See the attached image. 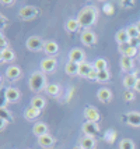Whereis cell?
Returning a JSON list of instances; mask_svg holds the SVG:
<instances>
[{
  "label": "cell",
  "instance_id": "obj_28",
  "mask_svg": "<svg viewBox=\"0 0 140 149\" xmlns=\"http://www.w3.org/2000/svg\"><path fill=\"white\" fill-rule=\"evenodd\" d=\"M45 92H46L49 96H59L60 86L58 84H48L46 88H45Z\"/></svg>",
  "mask_w": 140,
  "mask_h": 149
},
{
  "label": "cell",
  "instance_id": "obj_19",
  "mask_svg": "<svg viewBox=\"0 0 140 149\" xmlns=\"http://www.w3.org/2000/svg\"><path fill=\"white\" fill-rule=\"evenodd\" d=\"M119 64H120V68H122L125 72H127V74H130L132 70L134 68V61H133V58H130V57L122 56V57H120Z\"/></svg>",
  "mask_w": 140,
  "mask_h": 149
},
{
  "label": "cell",
  "instance_id": "obj_42",
  "mask_svg": "<svg viewBox=\"0 0 140 149\" xmlns=\"http://www.w3.org/2000/svg\"><path fill=\"white\" fill-rule=\"evenodd\" d=\"M134 25H136V28H137V31H139V33H140V21H137Z\"/></svg>",
  "mask_w": 140,
  "mask_h": 149
},
{
  "label": "cell",
  "instance_id": "obj_30",
  "mask_svg": "<svg viewBox=\"0 0 140 149\" xmlns=\"http://www.w3.org/2000/svg\"><path fill=\"white\" fill-rule=\"evenodd\" d=\"M0 120H4L7 123H11V121H13V116H11V113L6 109V106H1V107H0Z\"/></svg>",
  "mask_w": 140,
  "mask_h": 149
},
{
  "label": "cell",
  "instance_id": "obj_4",
  "mask_svg": "<svg viewBox=\"0 0 140 149\" xmlns=\"http://www.w3.org/2000/svg\"><path fill=\"white\" fill-rule=\"evenodd\" d=\"M44 40L41 39V36H30L25 40V47L31 52H39L44 50Z\"/></svg>",
  "mask_w": 140,
  "mask_h": 149
},
{
  "label": "cell",
  "instance_id": "obj_34",
  "mask_svg": "<svg viewBox=\"0 0 140 149\" xmlns=\"http://www.w3.org/2000/svg\"><path fill=\"white\" fill-rule=\"evenodd\" d=\"M104 138H105V141H107V142L112 143L113 141H115V138H116V131L108 130L107 132H105V135H104Z\"/></svg>",
  "mask_w": 140,
  "mask_h": 149
},
{
  "label": "cell",
  "instance_id": "obj_8",
  "mask_svg": "<svg viewBox=\"0 0 140 149\" xmlns=\"http://www.w3.org/2000/svg\"><path fill=\"white\" fill-rule=\"evenodd\" d=\"M21 74H23L21 68L18 67V65H15V64H10L6 68V72H4L6 78L7 79H10V81H15V79H18V78L21 77Z\"/></svg>",
  "mask_w": 140,
  "mask_h": 149
},
{
  "label": "cell",
  "instance_id": "obj_22",
  "mask_svg": "<svg viewBox=\"0 0 140 149\" xmlns=\"http://www.w3.org/2000/svg\"><path fill=\"white\" fill-rule=\"evenodd\" d=\"M30 106H32L35 109H38V110H42V109H45V106H46V100H45V97H42L41 95H35V96L31 99V104Z\"/></svg>",
  "mask_w": 140,
  "mask_h": 149
},
{
  "label": "cell",
  "instance_id": "obj_32",
  "mask_svg": "<svg viewBox=\"0 0 140 149\" xmlns=\"http://www.w3.org/2000/svg\"><path fill=\"white\" fill-rule=\"evenodd\" d=\"M119 149H134V143L132 139H127V138H123L119 142Z\"/></svg>",
  "mask_w": 140,
  "mask_h": 149
},
{
  "label": "cell",
  "instance_id": "obj_31",
  "mask_svg": "<svg viewBox=\"0 0 140 149\" xmlns=\"http://www.w3.org/2000/svg\"><path fill=\"white\" fill-rule=\"evenodd\" d=\"M126 32H127V35H129V38H130V40H132V39L140 38V33H139V31H137L136 25H129L126 28Z\"/></svg>",
  "mask_w": 140,
  "mask_h": 149
},
{
  "label": "cell",
  "instance_id": "obj_2",
  "mask_svg": "<svg viewBox=\"0 0 140 149\" xmlns=\"http://www.w3.org/2000/svg\"><path fill=\"white\" fill-rule=\"evenodd\" d=\"M46 77L42 71H34L28 79V88L32 92H39L46 88Z\"/></svg>",
  "mask_w": 140,
  "mask_h": 149
},
{
  "label": "cell",
  "instance_id": "obj_27",
  "mask_svg": "<svg viewBox=\"0 0 140 149\" xmlns=\"http://www.w3.org/2000/svg\"><path fill=\"white\" fill-rule=\"evenodd\" d=\"M65 28H66L67 32H76V31H79V28H81V26L79 24L77 18H69L66 21V24H65Z\"/></svg>",
  "mask_w": 140,
  "mask_h": 149
},
{
  "label": "cell",
  "instance_id": "obj_25",
  "mask_svg": "<svg viewBox=\"0 0 140 149\" xmlns=\"http://www.w3.org/2000/svg\"><path fill=\"white\" fill-rule=\"evenodd\" d=\"M65 72L70 77H74L79 74V64L77 63H73V61H67L66 65H65Z\"/></svg>",
  "mask_w": 140,
  "mask_h": 149
},
{
  "label": "cell",
  "instance_id": "obj_38",
  "mask_svg": "<svg viewBox=\"0 0 140 149\" xmlns=\"http://www.w3.org/2000/svg\"><path fill=\"white\" fill-rule=\"evenodd\" d=\"M97 75H98V71L95 68H93L91 72H90V75H88V79H97Z\"/></svg>",
  "mask_w": 140,
  "mask_h": 149
},
{
  "label": "cell",
  "instance_id": "obj_21",
  "mask_svg": "<svg viewBox=\"0 0 140 149\" xmlns=\"http://www.w3.org/2000/svg\"><path fill=\"white\" fill-rule=\"evenodd\" d=\"M14 58H15V54H14V52L10 47H7V49L0 52V60H1V63H13Z\"/></svg>",
  "mask_w": 140,
  "mask_h": 149
},
{
  "label": "cell",
  "instance_id": "obj_40",
  "mask_svg": "<svg viewBox=\"0 0 140 149\" xmlns=\"http://www.w3.org/2000/svg\"><path fill=\"white\" fill-rule=\"evenodd\" d=\"M1 4H4V6H8V4H11V6H13L14 1H4V0H1Z\"/></svg>",
  "mask_w": 140,
  "mask_h": 149
},
{
  "label": "cell",
  "instance_id": "obj_9",
  "mask_svg": "<svg viewBox=\"0 0 140 149\" xmlns=\"http://www.w3.org/2000/svg\"><path fill=\"white\" fill-rule=\"evenodd\" d=\"M84 58H86V53L83 52L79 47H74L70 50L69 53V61H73V63H77V64H81L84 63Z\"/></svg>",
  "mask_w": 140,
  "mask_h": 149
},
{
  "label": "cell",
  "instance_id": "obj_41",
  "mask_svg": "<svg viewBox=\"0 0 140 149\" xmlns=\"http://www.w3.org/2000/svg\"><path fill=\"white\" fill-rule=\"evenodd\" d=\"M0 18H1V22H3V26H6V18H4V15H0Z\"/></svg>",
  "mask_w": 140,
  "mask_h": 149
},
{
  "label": "cell",
  "instance_id": "obj_33",
  "mask_svg": "<svg viewBox=\"0 0 140 149\" xmlns=\"http://www.w3.org/2000/svg\"><path fill=\"white\" fill-rule=\"evenodd\" d=\"M109 72H108V70H104V71H98V75H97V82H107L108 79H109Z\"/></svg>",
  "mask_w": 140,
  "mask_h": 149
},
{
  "label": "cell",
  "instance_id": "obj_35",
  "mask_svg": "<svg viewBox=\"0 0 140 149\" xmlns=\"http://www.w3.org/2000/svg\"><path fill=\"white\" fill-rule=\"evenodd\" d=\"M134 92L133 91H129V89H126V91L123 92V100L125 102H130V100H133L134 99Z\"/></svg>",
  "mask_w": 140,
  "mask_h": 149
},
{
  "label": "cell",
  "instance_id": "obj_36",
  "mask_svg": "<svg viewBox=\"0 0 140 149\" xmlns=\"http://www.w3.org/2000/svg\"><path fill=\"white\" fill-rule=\"evenodd\" d=\"M104 13L107 14V15H112V14H113V7H112V4L107 3V4L104 6Z\"/></svg>",
  "mask_w": 140,
  "mask_h": 149
},
{
  "label": "cell",
  "instance_id": "obj_39",
  "mask_svg": "<svg viewBox=\"0 0 140 149\" xmlns=\"http://www.w3.org/2000/svg\"><path fill=\"white\" fill-rule=\"evenodd\" d=\"M134 91L136 92H140V77L137 79V82H136V86H134Z\"/></svg>",
  "mask_w": 140,
  "mask_h": 149
},
{
  "label": "cell",
  "instance_id": "obj_23",
  "mask_svg": "<svg viewBox=\"0 0 140 149\" xmlns=\"http://www.w3.org/2000/svg\"><path fill=\"white\" fill-rule=\"evenodd\" d=\"M93 68H94L93 64L84 61V63L79 64V74H77V75H80V77H83V78H88V75H90V72H91Z\"/></svg>",
  "mask_w": 140,
  "mask_h": 149
},
{
  "label": "cell",
  "instance_id": "obj_37",
  "mask_svg": "<svg viewBox=\"0 0 140 149\" xmlns=\"http://www.w3.org/2000/svg\"><path fill=\"white\" fill-rule=\"evenodd\" d=\"M0 47H1V50H4V49H7L8 46H7V39H6V36L1 33L0 35Z\"/></svg>",
  "mask_w": 140,
  "mask_h": 149
},
{
  "label": "cell",
  "instance_id": "obj_44",
  "mask_svg": "<svg viewBox=\"0 0 140 149\" xmlns=\"http://www.w3.org/2000/svg\"><path fill=\"white\" fill-rule=\"evenodd\" d=\"M139 60H140V54H139Z\"/></svg>",
  "mask_w": 140,
  "mask_h": 149
},
{
  "label": "cell",
  "instance_id": "obj_45",
  "mask_svg": "<svg viewBox=\"0 0 140 149\" xmlns=\"http://www.w3.org/2000/svg\"><path fill=\"white\" fill-rule=\"evenodd\" d=\"M28 149H30V148H28Z\"/></svg>",
  "mask_w": 140,
  "mask_h": 149
},
{
  "label": "cell",
  "instance_id": "obj_7",
  "mask_svg": "<svg viewBox=\"0 0 140 149\" xmlns=\"http://www.w3.org/2000/svg\"><path fill=\"white\" fill-rule=\"evenodd\" d=\"M81 42L86 46H94L97 43V35L91 31V29H84L81 32Z\"/></svg>",
  "mask_w": 140,
  "mask_h": 149
},
{
  "label": "cell",
  "instance_id": "obj_15",
  "mask_svg": "<svg viewBox=\"0 0 140 149\" xmlns=\"http://www.w3.org/2000/svg\"><path fill=\"white\" fill-rule=\"evenodd\" d=\"M137 79H139L137 74H136V72H130V74H126V75H125V78H123V82H122V84H123V86H125L126 89L132 91V89H134V86H136Z\"/></svg>",
  "mask_w": 140,
  "mask_h": 149
},
{
  "label": "cell",
  "instance_id": "obj_29",
  "mask_svg": "<svg viewBox=\"0 0 140 149\" xmlns=\"http://www.w3.org/2000/svg\"><path fill=\"white\" fill-rule=\"evenodd\" d=\"M93 67L97 71H104V70H108V63L105 58H97V60L94 61Z\"/></svg>",
  "mask_w": 140,
  "mask_h": 149
},
{
  "label": "cell",
  "instance_id": "obj_6",
  "mask_svg": "<svg viewBox=\"0 0 140 149\" xmlns=\"http://www.w3.org/2000/svg\"><path fill=\"white\" fill-rule=\"evenodd\" d=\"M56 65H58V60L55 57H45L41 61V71L44 74L52 72L56 68Z\"/></svg>",
  "mask_w": 140,
  "mask_h": 149
},
{
  "label": "cell",
  "instance_id": "obj_20",
  "mask_svg": "<svg viewBox=\"0 0 140 149\" xmlns=\"http://www.w3.org/2000/svg\"><path fill=\"white\" fill-rule=\"evenodd\" d=\"M32 132H34V135H37L39 138V136L48 134V125L44 121H37L32 127Z\"/></svg>",
  "mask_w": 140,
  "mask_h": 149
},
{
  "label": "cell",
  "instance_id": "obj_18",
  "mask_svg": "<svg viewBox=\"0 0 140 149\" xmlns=\"http://www.w3.org/2000/svg\"><path fill=\"white\" fill-rule=\"evenodd\" d=\"M53 143H55V138L51 135V134H45V135H42V136L38 138V145L44 149L52 148Z\"/></svg>",
  "mask_w": 140,
  "mask_h": 149
},
{
  "label": "cell",
  "instance_id": "obj_43",
  "mask_svg": "<svg viewBox=\"0 0 140 149\" xmlns=\"http://www.w3.org/2000/svg\"><path fill=\"white\" fill-rule=\"evenodd\" d=\"M73 149H83V148H80V146H74Z\"/></svg>",
  "mask_w": 140,
  "mask_h": 149
},
{
  "label": "cell",
  "instance_id": "obj_14",
  "mask_svg": "<svg viewBox=\"0 0 140 149\" xmlns=\"http://www.w3.org/2000/svg\"><path fill=\"white\" fill-rule=\"evenodd\" d=\"M44 52L46 53L49 57H53L55 54L59 53V45L55 40H45V43H44Z\"/></svg>",
  "mask_w": 140,
  "mask_h": 149
},
{
  "label": "cell",
  "instance_id": "obj_24",
  "mask_svg": "<svg viewBox=\"0 0 140 149\" xmlns=\"http://www.w3.org/2000/svg\"><path fill=\"white\" fill-rule=\"evenodd\" d=\"M115 39H116V42L119 43V45H125V43H130V38H129V35H127L126 29H119L116 35H115Z\"/></svg>",
  "mask_w": 140,
  "mask_h": 149
},
{
  "label": "cell",
  "instance_id": "obj_5",
  "mask_svg": "<svg viewBox=\"0 0 140 149\" xmlns=\"http://www.w3.org/2000/svg\"><path fill=\"white\" fill-rule=\"evenodd\" d=\"M84 117H86V121L90 123H98L101 118V113L98 111L97 107L94 106H87L84 109Z\"/></svg>",
  "mask_w": 140,
  "mask_h": 149
},
{
  "label": "cell",
  "instance_id": "obj_11",
  "mask_svg": "<svg viewBox=\"0 0 140 149\" xmlns=\"http://www.w3.org/2000/svg\"><path fill=\"white\" fill-rule=\"evenodd\" d=\"M119 52L122 56L125 57L133 58L137 54V46H133L130 43H125V45H119Z\"/></svg>",
  "mask_w": 140,
  "mask_h": 149
},
{
  "label": "cell",
  "instance_id": "obj_1",
  "mask_svg": "<svg viewBox=\"0 0 140 149\" xmlns=\"http://www.w3.org/2000/svg\"><path fill=\"white\" fill-rule=\"evenodd\" d=\"M97 17H98V10H97V7L95 6H86L79 11L77 21H79V24H80L81 28L90 29V26L93 25V24H95Z\"/></svg>",
  "mask_w": 140,
  "mask_h": 149
},
{
  "label": "cell",
  "instance_id": "obj_26",
  "mask_svg": "<svg viewBox=\"0 0 140 149\" xmlns=\"http://www.w3.org/2000/svg\"><path fill=\"white\" fill-rule=\"evenodd\" d=\"M41 114V110L38 109H35L32 106H28L27 109L24 110V117L27 118V120H35V118H38Z\"/></svg>",
  "mask_w": 140,
  "mask_h": 149
},
{
  "label": "cell",
  "instance_id": "obj_13",
  "mask_svg": "<svg viewBox=\"0 0 140 149\" xmlns=\"http://www.w3.org/2000/svg\"><path fill=\"white\" fill-rule=\"evenodd\" d=\"M112 91L109 89V88H101V89H98V92H97V99L100 100L101 103H109L111 100H112Z\"/></svg>",
  "mask_w": 140,
  "mask_h": 149
},
{
  "label": "cell",
  "instance_id": "obj_16",
  "mask_svg": "<svg viewBox=\"0 0 140 149\" xmlns=\"http://www.w3.org/2000/svg\"><path fill=\"white\" fill-rule=\"evenodd\" d=\"M126 121L130 127L140 128V111H129L126 114Z\"/></svg>",
  "mask_w": 140,
  "mask_h": 149
},
{
  "label": "cell",
  "instance_id": "obj_12",
  "mask_svg": "<svg viewBox=\"0 0 140 149\" xmlns=\"http://www.w3.org/2000/svg\"><path fill=\"white\" fill-rule=\"evenodd\" d=\"M83 132H84V135L95 136L98 132H100V125H98V123L86 121V123L83 124Z\"/></svg>",
  "mask_w": 140,
  "mask_h": 149
},
{
  "label": "cell",
  "instance_id": "obj_17",
  "mask_svg": "<svg viewBox=\"0 0 140 149\" xmlns=\"http://www.w3.org/2000/svg\"><path fill=\"white\" fill-rule=\"evenodd\" d=\"M79 146L83 149H94L95 148V136H81L80 141H79Z\"/></svg>",
  "mask_w": 140,
  "mask_h": 149
},
{
  "label": "cell",
  "instance_id": "obj_3",
  "mask_svg": "<svg viewBox=\"0 0 140 149\" xmlns=\"http://www.w3.org/2000/svg\"><path fill=\"white\" fill-rule=\"evenodd\" d=\"M38 8L34 6H24L23 8H20V11H18V15H20L21 19H24V21H31V19L37 18L38 17Z\"/></svg>",
  "mask_w": 140,
  "mask_h": 149
},
{
  "label": "cell",
  "instance_id": "obj_10",
  "mask_svg": "<svg viewBox=\"0 0 140 149\" xmlns=\"http://www.w3.org/2000/svg\"><path fill=\"white\" fill-rule=\"evenodd\" d=\"M20 96H21L20 91L17 88H14V86H8V88H6V91H4V100L6 102L14 103V102H17L20 99Z\"/></svg>",
  "mask_w": 140,
  "mask_h": 149
}]
</instances>
